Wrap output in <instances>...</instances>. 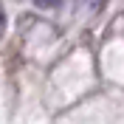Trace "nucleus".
Instances as JSON below:
<instances>
[{"mask_svg": "<svg viewBox=\"0 0 124 124\" xmlns=\"http://www.w3.org/2000/svg\"><path fill=\"white\" fill-rule=\"evenodd\" d=\"M59 3H62V0H34V6H37V8H56Z\"/></svg>", "mask_w": 124, "mask_h": 124, "instance_id": "nucleus-1", "label": "nucleus"}]
</instances>
